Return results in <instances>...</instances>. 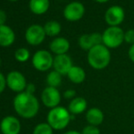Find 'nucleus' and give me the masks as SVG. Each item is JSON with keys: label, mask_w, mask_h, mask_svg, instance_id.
Instances as JSON below:
<instances>
[{"label": "nucleus", "mask_w": 134, "mask_h": 134, "mask_svg": "<svg viewBox=\"0 0 134 134\" xmlns=\"http://www.w3.org/2000/svg\"><path fill=\"white\" fill-rule=\"evenodd\" d=\"M87 60L90 67L96 70L106 69L111 60L110 50L103 44L98 45L88 51Z\"/></svg>", "instance_id": "obj_2"}, {"label": "nucleus", "mask_w": 134, "mask_h": 134, "mask_svg": "<svg viewBox=\"0 0 134 134\" xmlns=\"http://www.w3.org/2000/svg\"><path fill=\"white\" fill-rule=\"evenodd\" d=\"M63 134H81V132L78 131H66Z\"/></svg>", "instance_id": "obj_31"}, {"label": "nucleus", "mask_w": 134, "mask_h": 134, "mask_svg": "<svg viewBox=\"0 0 134 134\" xmlns=\"http://www.w3.org/2000/svg\"><path fill=\"white\" fill-rule=\"evenodd\" d=\"M16 39V34L9 26H0V47H10Z\"/></svg>", "instance_id": "obj_15"}, {"label": "nucleus", "mask_w": 134, "mask_h": 134, "mask_svg": "<svg viewBox=\"0 0 134 134\" xmlns=\"http://www.w3.org/2000/svg\"><path fill=\"white\" fill-rule=\"evenodd\" d=\"M14 109L21 118L32 119L37 114L39 110L38 99L34 94L26 91L18 93L13 100Z\"/></svg>", "instance_id": "obj_1"}, {"label": "nucleus", "mask_w": 134, "mask_h": 134, "mask_svg": "<svg viewBox=\"0 0 134 134\" xmlns=\"http://www.w3.org/2000/svg\"><path fill=\"white\" fill-rule=\"evenodd\" d=\"M124 42L131 46L134 44V29H129L124 34Z\"/></svg>", "instance_id": "obj_25"}, {"label": "nucleus", "mask_w": 134, "mask_h": 134, "mask_svg": "<svg viewBox=\"0 0 134 134\" xmlns=\"http://www.w3.org/2000/svg\"><path fill=\"white\" fill-rule=\"evenodd\" d=\"M104 19L109 27H120L125 19V11L120 5H111L105 12Z\"/></svg>", "instance_id": "obj_8"}, {"label": "nucleus", "mask_w": 134, "mask_h": 134, "mask_svg": "<svg viewBox=\"0 0 134 134\" xmlns=\"http://www.w3.org/2000/svg\"><path fill=\"white\" fill-rule=\"evenodd\" d=\"M93 1L97 2V3H99V4H104V3H107V2H109V0H93Z\"/></svg>", "instance_id": "obj_32"}, {"label": "nucleus", "mask_w": 134, "mask_h": 134, "mask_svg": "<svg viewBox=\"0 0 134 134\" xmlns=\"http://www.w3.org/2000/svg\"><path fill=\"white\" fill-rule=\"evenodd\" d=\"M76 95H77V92L75 91L74 90H71V88L67 90L63 94L64 98H65L66 99H70V100L73 99H75V98H76Z\"/></svg>", "instance_id": "obj_26"}, {"label": "nucleus", "mask_w": 134, "mask_h": 134, "mask_svg": "<svg viewBox=\"0 0 134 134\" xmlns=\"http://www.w3.org/2000/svg\"><path fill=\"white\" fill-rule=\"evenodd\" d=\"M32 134H53V129L48 122H41L34 128Z\"/></svg>", "instance_id": "obj_22"}, {"label": "nucleus", "mask_w": 134, "mask_h": 134, "mask_svg": "<svg viewBox=\"0 0 134 134\" xmlns=\"http://www.w3.org/2000/svg\"><path fill=\"white\" fill-rule=\"evenodd\" d=\"M128 56H129L131 61L134 63V44L130 47L129 50H128Z\"/></svg>", "instance_id": "obj_30"}, {"label": "nucleus", "mask_w": 134, "mask_h": 134, "mask_svg": "<svg viewBox=\"0 0 134 134\" xmlns=\"http://www.w3.org/2000/svg\"><path fill=\"white\" fill-rule=\"evenodd\" d=\"M0 66H1V58H0Z\"/></svg>", "instance_id": "obj_34"}, {"label": "nucleus", "mask_w": 134, "mask_h": 134, "mask_svg": "<svg viewBox=\"0 0 134 134\" xmlns=\"http://www.w3.org/2000/svg\"><path fill=\"white\" fill-rule=\"evenodd\" d=\"M7 13L3 9H0V26L5 25V21H7Z\"/></svg>", "instance_id": "obj_28"}, {"label": "nucleus", "mask_w": 134, "mask_h": 134, "mask_svg": "<svg viewBox=\"0 0 134 134\" xmlns=\"http://www.w3.org/2000/svg\"><path fill=\"white\" fill-rule=\"evenodd\" d=\"M45 33L48 37H58L59 33L61 32V25L59 22L55 21V20H50L48 21L44 26Z\"/></svg>", "instance_id": "obj_20"}, {"label": "nucleus", "mask_w": 134, "mask_h": 134, "mask_svg": "<svg viewBox=\"0 0 134 134\" xmlns=\"http://www.w3.org/2000/svg\"><path fill=\"white\" fill-rule=\"evenodd\" d=\"M70 48V43L66 37H57L49 44V49L56 56L67 54Z\"/></svg>", "instance_id": "obj_14"}, {"label": "nucleus", "mask_w": 134, "mask_h": 134, "mask_svg": "<svg viewBox=\"0 0 134 134\" xmlns=\"http://www.w3.org/2000/svg\"><path fill=\"white\" fill-rule=\"evenodd\" d=\"M47 84H48V87H52V88H57L61 85L62 82V75H60L58 72L55 70L50 71L48 74L46 79Z\"/></svg>", "instance_id": "obj_21"}, {"label": "nucleus", "mask_w": 134, "mask_h": 134, "mask_svg": "<svg viewBox=\"0 0 134 134\" xmlns=\"http://www.w3.org/2000/svg\"><path fill=\"white\" fill-rule=\"evenodd\" d=\"M73 62L71 58L68 54L58 55L54 57L53 69L55 71L58 72L62 76L68 75L69 71L73 67Z\"/></svg>", "instance_id": "obj_13"}, {"label": "nucleus", "mask_w": 134, "mask_h": 134, "mask_svg": "<svg viewBox=\"0 0 134 134\" xmlns=\"http://www.w3.org/2000/svg\"><path fill=\"white\" fill-rule=\"evenodd\" d=\"M72 120V115L69 109L62 106H58L51 109L47 116V122L56 131H62L69 124Z\"/></svg>", "instance_id": "obj_3"}, {"label": "nucleus", "mask_w": 134, "mask_h": 134, "mask_svg": "<svg viewBox=\"0 0 134 134\" xmlns=\"http://www.w3.org/2000/svg\"><path fill=\"white\" fill-rule=\"evenodd\" d=\"M46 36L44 27L38 24H33L29 26L25 32L26 41L31 46H38L42 44Z\"/></svg>", "instance_id": "obj_7"}, {"label": "nucleus", "mask_w": 134, "mask_h": 134, "mask_svg": "<svg viewBox=\"0 0 134 134\" xmlns=\"http://www.w3.org/2000/svg\"><path fill=\"white\" fill-rule=\"evenodd\" d=\"M86 120L90 125L99 126L104 121V113L99 108H90L86 111Z\"/></svg>", "instance_id": "obj_16"}, {"label": "nucleus", "mask_w": 134, "mask_h": 134, "mask_svg": "<svg viewBox=\"0 0 134 134\" xmlns=\"http://www.w3.org/2000/svg\"><path fill=\"white\" fill-rule=\"evenodd\" d=\"M81 134H100V130L97 126L88 124V125L83 128Z\"/></svg>", "instance_id": "obj_24"}, {"label": "nucleus", "mask_w": 134, "mask_h": 134, "mask_svg": "<svg viewBox=\"0 0 134 134\" xmlns=\"http://www.w3.org/2000/svg\"><path fill=\"white\" fill-rule=\"evenodd\" d=\"M125 32L120 27H109L102 33V44L109 49L117 48L124 42Z\"/></svg>", "instance_id": "obj_4"}, {"label": "nucleus", "mask_w": 134, "mask_h": 134, "mask_svg": "<svg viewBox=\"0 0 134 134\" xmlns=\"http://www.w3.org/2000/svg\"><path fill=\"white\" fill-rule=\"evenodd\" d=\"M87 109H88V102L83 97H76L75 99H71L68 108L70 114L74 116L82 114L83 112L88 110Z\"/></svg>", "instance_id": "obj_17"}, {"label": "nucleus", "mask_w": 134, "mask_h": 134, "mask_svg": "<svg viewBox=\"0 0 134 134\" xmlns=\"http://www.w3.org/2000/svg\"><path fill=\"white\" fill-rule=\"evenodd\" d=\"M25 91L27 92V93H29V94H34V92L36 91L35 84H33V83H27V88H26Z\"/></svg>", "instance_id": "obj_29"}, {"label": "nucleus", "mask_w": 134, "mask_h": 134, "mask_svg": "<svg viewBox=\"0 0 134 134\" xmlns=\"http://www.w3.org/2000/svg\"><path fill=\"white\" fill-rule=\"evenodd\" d=\"M86 9L81 2L73 1L69 3L63 10V16L69 22H77L84 16Z\"/></svg>", "instance_id": "obj_6"}, {"label": "nucleus", "mask_w": 134, "mask_h": 134, "mask_svg": "<svg viewBox=\"0 0 134 134\" xmlns=\"http://www.w3.org/2000/svg\"><path fill=\"white\" fill-rule=\"evenodd\" d=\"M49 7V0H29L30 11L37 16H40L48 12Z\"/></svg>", "instance_id": "obj_18"}, {"label": "nucleus", "mask_w": 134, "mask_h": 134, "mask_svg": "<svg viewBox=\"0 0 134 134\" xmlns=\"http://www.w3.org/2000/svg\"><path fill=\"white\" fill-rule=\"evenodd\" d=\"M7 87V78L4 76L3 73L0 72V94L5 90Z\"/></svg>", "instance_id": "obj_27"}, {"label": "nucleus", "mask_w": 134, "mask_h": 134, "mask_svg": "<svg viewBox=\"0 0 134 134\" xmlns=\"http://www.w3.org/2000/svg\"><path fill=\"white\" fill-rule=\"evenodd\" d=\"M21 131L20 120L15 116H5L0 122V131L2 134H19Z\"/></svg>", "instance_id": "obj_12"}, {"label": "nucleus", "mask_w": 134, "mask_h": 134, "mask_svg": "<svg viewBox=\"0 0 134 134\" xmlns=\"http://www.w3.org/2000/svg\"><path fill=\"white\" fill-rule=\"evenodd\" d=\"M29 58H30V52L26 48H20L18 49H16V52H15V58L18 62L24 63V62L27 61L29 59Z\"/></svg>", "instance_id": "obj_23"}, {"label": "nucleus", "mask_w": 134, "mask_h": 134, "mask_svg": "<svg viewBox=\"0 0 134 134\" xmlns=\"http://www.w3.org/2000/svg\"><path fill=\"white\" fill-rule=\"evenodd\" d=\"M67 76L69 80L74 84H81L86 79V72L80 66H73Z\"/></svg>", "instance_id": "obj_19"}, {"label": "nucleus", "mask_w": 134, "mask_h": 134, "mask_svg": "<svg viewBox=\"0 0 134 134\" xmlns=\"http://www.w3.org/2000/svg\"><path fill=\"white\" fill-rule=\"evenodd\" d=\"M41 100L44 106L49 108L50 109L59 106L61 101V94L57 88L46 87L41 93Z\"/></svg>", "instance_id": "obj_10"}, {"label": "nucleus", "mask_w": 134, "mask_h": 134, "mask_svg": "<svg viewBox=\"0 0 134 134\" xmlns=\"http://www.w3.org/2000/svg\"><path fill=\"white\" fill-rule=\"evenodd\" d=\"M54 58L49 51L45 49L37 50L32 57V65L37 70L44 72L53 68Z\"/></svg>", "instance_id": "obj_5"}, {"label": "nucleus", "mask_w": 134, "mask_h": 134, "mask_svg": "<svg viewBox=\"0 0 134 134\" xmlns=\"http://www.w3.org/2000/svg\"><path fill=\"white\" fill-rule=\"evenodd\" d=\"M8 1H10V2H16V1H18V0H8Z\"/></svg>", "instance_id": "obj_33"}, {"label": "nucleus", "mask_w": 134, "mask_h": 134, "mask_svg": "<svg viewBox=\"0 0 134 134\" xmlns=\"http://www.w3.org/2000/svg\"><path fill=\"white\" fill-rule=\"evenodd\" d=\"M27 85V82L25 76L19 71L13 70L7 75V86L12 91L18 92V93L25 91Z\"/></svg>", "instance_id": "obj_9"}, {"label": "nucleus", "mask_w": 134, "mask_h": 134, "mask_svg": "<svg viewBox=\"0 0 134 134\" xmlns=\"http://www.w3.org/2000/svg\"><path fill=\"white\" fill-rule=\"evenodd\" d=\"M78 44L81 49L88 51L93 47L102 44V34L93 32L90 34H83L79 37Z\"/></svg>", "instance_id": "obj_11"}]
</instances>
